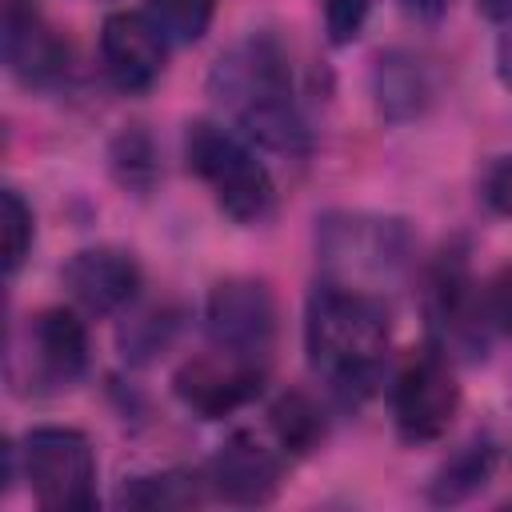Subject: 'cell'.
<instances>
[{"label":"cell","mask_w":512,"mask_h":512,"mask_svg":"<svg viewBox=\"0 0 512 512\" xmlns=\"http://www.w3.org/2000/svg\"><path fill=\"white\" fill-rule=\"evenodd\" d=\"M284 452L276 440H264L252 428H236L224 436V444L212 452L204 476L216 500L236 508H260L272 504L284 480Z\"/></svg>","instance_id":"cell-11"},{"label":"cell","mask_w":512,"mask_h":512,"mask_svg":"<svg viewBox=\"0 0 512 512\" xmlns=\"http://www.w3.org/2000/svg\"><path fill=\"white\" fill-rule=\"evenodd\" d=\"M180 308L172 304H132L120 320V332H116V344H120V356L128 364H152L156 356L168 352V344L176 340L180 332Z\"/></svg>","instance_id":"cell-19"},{"label":"cell","mask_w":512,"mask_h":512,"mask_svg":"<svg viewBox=\"0 0 512 512\" xmlns=\"http://www.w3.org/2000/svg\"><path fill=\"white\" fill-rule=\"evenodd\" d=\"M492 64H496V80L512 92V16L500 20V32H496V52H492Z\"/></svg>","instance_id":"cell-26"},{"label":"cell","mask_w":512,"mask_h":512,"mask_svg":"<svg viewBox=\"0 0 512 512\" xmlns=\"http://www.w3.org/2000/svg\"><path fill=\"white\" fill-rule=\"evenodd\" d=\"M368 92L376 104V116L388 124H408L416 116L428 112V104L436 100V80L432 68L408 52V48H388L372 60L368 72Z\"/></svg>","instance_id":"cell-15"},{"label":"cell","mask_w":512,"mask_h":512,"mask_svg":"<svg viewBox=\"0 0 512 512\" xmlns=\"http://www.w3.org/2000/svg\"><path fill=\"white\" fill-rule=\"evenodd\" d=\"M392 320L384 296L320 280L304 304V356L328 392L356 408L376 392L388 360Z\"/></svg>","instance_id":"cell-2"},{"label":"cell","mask_w":512,"mask_h":512,"mask_svg":"<svg viewBox=\"0 0 512 512\" xmlns=\"http://www.w3.org/2000/svg\"><path fill=\"white\" fill-rule=\"evenodd\" d=\"M476 8L488 16V20H504V16H512V0H476Z\"/></svg>","instance_id":"cell-28"},{"label":"cell","mask_w":512,"mask_h":512,"mask_svg":"<svg viewBox=\"0 0 512 512\" xmlns=\"http://www.w3.org/2000/svg\"><path fill=\"white\" fill-rule=\"evenodd\" d=\"M216 4L220 0H144V12L168 36V44L188 48V44H200L204 32L212 28Z\"/></svg>","instance_id":"cell-21"},{"label":"cell","mask_w":512,"mask_h":512,"mask_svg":"<svg viewBox=\"0 0 512 512\" xmlns=\"http://www.w3.org/2000/svg\"><path fill=\"white\" fill-rule=\"evenodd\" d=\"M268 432H272V440L280 444L284 456H308L328 436L324 404L316 396L300 392V388H288L268 404Z\"/></svg>","instance_id":"cell-18"},{"label":"cell","mask_w":512,"mask_h":512,"mask_svg":"<svg viewBox=\"0 0 512 512\" xmlns=\"http://www.w3.org/2000/svg\"><path fill=\"white\" fill-rule=\"evenodd\" d=\"M204 332L212 348L268 364L280 332V308L272 288L256 276L216 280L204 296Z\"/></svg>","instance_id":"cell-8"},{"label":"cell","mask_w":512,"mask_h":512,"mask_svg":"<svg viewBox=\"0 0 512 512\" xmlns=\"http://www.w3.org/2000/svg\"><path fill=\"white\" fill-rule=\"evenodd\" d=\"M108 168L116 176V184L132 196H148L156 176H160V164H156V144L148 132L140 128H124L112 144H108Z\"/></svg>","instance_id":"cell-20"},{"label":"cell","mask_w":512,"mask_h":512,"mask_svg":"<svg viewBox=\"0 0 512 512\" xmlns=\"http://www.w3.org/2000/svg\"><path fill=\"white\" fill-rule=\"evenodd\" d=\"M480 300H484V316L488 328L500 336H512V268H500L488 284H480Z\"/></svg>","instance_id":"cell-24"},{"label":"cell","mask_w":512,"mask_h":512,"mask_svg":"<svg viewBox=\"0 0 512 512\" xmlns=\"http://www.w3.org/2000/svg\"><path fill=\"white\" fill-rule=\"evenodd\" d=\"M32 244H36V212L20 196V188L8 184L4 188V276L8 280L24 268Z\"/></svg>","instance_id":"cell-22"},{"label":"cell","mask_w":512,"mask_h":512,"mask_svg":"<svg viewBox=\"0 0 512 512\" xmlns=\"http://www.w3.org/2000/svg\"><path fill=\"white\" fill-rule=\"evenodd\" d=\"M372 4L376 0H324V36H328V44L348 48L364 32V24L372 16Z\"/></svg>","instance_id":"cell-23"},{"label":"cell","mask_w":512,"mask_h":512,"mask_svg":"<svg viewBox=\"0 0 512 512\" xmlns=\"http://www.w3.org/2000/svg\"><path fill=\"white\" fill-rule=\"evenodd\" d=\"M392 424L404 444H436L448 436L460 412V380L452 356L436 344L412 352L392 376Z\"/></svg>","instance_id":"cell-7"},{"label":"cell","mask_w":512,"mask_h":512,"mask_svg":"<svg viewBox=\"0 0 512 512\" xmlns=\"http://www.w3.org/2000/svg\"><path fill=\"white\" fill-rule=\"evenodd\" d=\"M168 48V36L152 24L144 8H116L100 24V68L112 80V88L128 96L148 92L164 76Z\"/></svg>","instance_id":"cell-12"},{"label":"cell","mask_w":512,"mask_h":512,"mask_svg":"<svg viewBox=\"0 0 512 512\" xmlns=\"http://www.w3.org/2000/svg\"><path fill=\"white\" fill-rule=\"evenodd\" d=\"M208 96L248 144L284 160L312 152V128L292 96V64L276 36L248 32L228 44L208 72Z\"/></svg>","instance_id":"cell-1"},{"label":"cell","mask_w":512,"mask_h":512,"mask_svg":"<svg viewBox=\"0 0 512 512\" xmlns=\"http://www.w3.org/2000/svg\"><path fill=\"white\" fill-rule=\"evenodd\" d=\"M264 380H268V364L232 356L224 348H208L188 356L172 372V392L196 420H224L248 408L264 392Z\"/></svg>","instance_id":"cell-9"},{"label":"cell","mask_w":512,"mask_h":512,"mask_svg":"<svg viewBox=\"0 0 512 512\" xmlns=\"http://www.w3.org/2000/svg\"><path fill=\"white\" fill-rule=\"evenodd\" d=\"M480 196L496 216L512 220V156H500L488 164V172L480 180Z\"/></svg>","instance_id":"cell-25"},{"label":"cell","mask_w":512,"mask_h":512,"mask_svg":"<svg viewBox=\"0 0 512 512\" xmlns=\"http://www.w3.org/2000/svg\"><path fill=\"white\" fill-rule=\"evenodd\" d=\"M416 236L408 220L380 212H328L316 220L320 280L384 296L412 260Z\"/></svg>","instance_id":"cell-3"},{"label":"cell","mask_w":512,"mask_h":512,"mask_svg":"<svg viewBox=\"0 0 512 512\" xmlns=\"http://www.w3.org/2000/svg\"><path fill=\"white\" fill-rule=\"evenodd\" d=\"M400 8H404L412 20H420V24H436V20L452 8V0H400Z\"/></svg>","instance_id":"cell-27"},{"label":"cell","mask_w":512,"mask_h":512,"mask_svg":"<svg viewBox=\"0 0 512 512\" xmlns=\"http://www.w3.org/2000/svg\"><path fill=\"white\" fill-rule=\"evenodd\" d=\"M12 360L28 364L32 392H64L84 380L92 344H88V324L80 308H40L28 328H24V348H12Z\"/></svg>","instance_id":"cell-10"},{"label":"cell","mask_w":512,"mask_h":512,"mask_svg":"<svg viewBox=\"0 0 512 512\" xmlns=\"http://www.w3.org/2000/svg\"><path fill=\"white\" fill-rule=\"evenodd\" d=\"M20 480L32 500L48 512H88L96 508V452L80 428L36 424L16 440Z\"/></svg>","instance_id":"cell-5"},{"label":"cell","mask_w":512,"mask_h":512,"mask_svg":"<svg viewBox=\"0 0 512 512\" xmlns=\"http://www.w3.org/2000/svg\"><path fill=\"white\" fill-rule=\"evenodd\" d=\"M420 300H424L428 336L436 348H444L448 356H468V360H480L488 352L496 332L488 328L480 284L472 280L464 248H444L428 264Z\"/></svg>","instance_id":"cell-6"},{"label":"cell","mask_w":512,"mask_h":512,"mask_svg":"<svg viewBox=\"0 0 512 512\" xmlns=\"http://www.w3.org/2000/svg\"><path fill=\"white\" fill-rule=\"evenodd\" d=\"M212 500L208 476L192 472V468H160V472H140L128 476L116 492L120 508H200Z\"/></svg>","instance_id":"cell-16"},{"label":"cell","mask_w":512,"mask_h":512,"mask_svg":"<svg viewBox=\"0 0 512 512\" xmlns=\"http://www.w3.org/2000/svg\"><path fill=\"white\" fill-rule=\"evenodd\" d=\"M496 464H500V448L488 436H472L468 444L452 448L448 460L432 472L428 500L432 504H464L468 496H476L492 480Z\"/></svg>","instance_id":"cell-17"},{"label":"cell","mask_w":512,"mask_h":512,"mask_svg":"<svg viewBox=\"0 0 512 512\" xmlns=\"http://www.w3.org/2000/svg\"><path fill=\"white\" fill-rule=\"evenodd\" d=\"M184 164L212 192L216 208L232 224H264L276 208V180L236 128L220 120H192L184 132Z\"/></svg>","instance_id":"cell-4"},{"label":"cell","mask_w":512,"mask_h":512,"mask_svg":"<svg viewBox=\"0 0 512 512\" xmlns=\"http://www.w3.org/2000/svg\"><path fill=\"white\" fill-rule=\"evenodd\" d=\"M4 64L24 88H52L68 72V44L36 0L4 4Z\"/></svg>","instance_id":"cell-14"},{"label":"cell","mask_w":512,"mask_h":512,"mask_svg":"<svg viewBox=\"0 0 512 512\" xmlns=\"http://www.w3.org/2000/svg\"><path fill=\"white\" fill-rule=\"evenodd\" d=\"M72 304L84 316H120L136 304L140 288H144V272L140 260L128 248L116 244H88L76 248L60 272Z\"/></svg>","instance_id":"cell-13"}]
</instances>
